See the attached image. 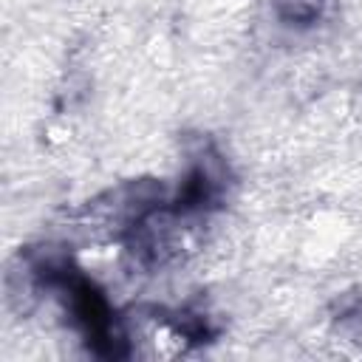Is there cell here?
<instances>
[{
    "label": "cell",
    "instance_id": "6da1fadb",
    "mask_svg": "<svg viewBox=\"0 0 362 362\" xmlns=\"http://www.w3.org/2000/svg\"><path fill=\"white\" fill-rule=\"evenodd\" d=\"M277 6L288 23H314L322 14L325 0H277Z\"/></svg>",
    "mask_w": 362,
    "mask_h": 362
}]
</instances>
